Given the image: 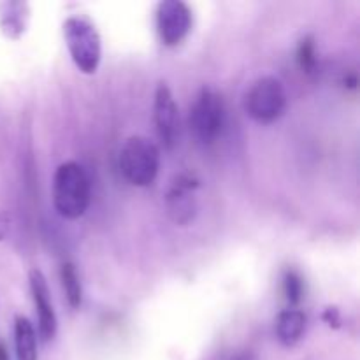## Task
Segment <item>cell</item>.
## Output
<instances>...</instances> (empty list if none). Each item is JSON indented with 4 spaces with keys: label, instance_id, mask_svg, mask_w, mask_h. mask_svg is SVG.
<instances>
[{
    "label": "cell",
    "instance_id": "cell-9",
    "mask_svg": "<svg viewBox=\"0 0 360 360\" xmlns=\"http://www.w3.org/2000/svg\"><path fill=\"white\" fill-rule=\"evenodd\" d=\"M155 125H157L158 137L165 148H172L178 139V105L171 88L165 83H160L155 91Z\"/></svg>",
    "mask_w": 360,
    "mask_h": 360
},
{
    "label": "cell",
    "instance_id": "cell-5",
    "mask_svg": "<svg viewBox=\"0 0 360 360\" xmlns=\"http://www.w3.org/2000/svg\"><path fill=\"white\" fill-rule=\"evenodd\" d=\"M287 108V91L274 76H264L248 88L245 95V111L253 122L273 123Z\"/></svg>",
    "mask_w": 360,
    "mask_h": 360
},
{
    "label": "cell",
    "instance_id": "cell-12",
    "mask_svg": "<svg viewBox=\"0 0 360 360\" xmlns=\"http://www.w3.org/2000/svg\"><path fill=\"white\" fill-rule=\"evenodd\" d=\"M60 278H62V287L65 292L67 302H69L70 308L77 309L83 302V288H81V281L74 264L63 262L62 269H60Z\"/></svg>",
    "mask_w": 360,
    "mask_h": 360
},
{
    "label": "cell",
    "instance_id": "cell-10",
    "mask_svg": "<svg viewBox=\"0 0 360 360\" xmlns=\"http://www.w3.org/2000/svg\"><path fill=\"white\" fill-rule=\"evenodd\" d=\"M306 315L297 308L285 309L278 315L276 320V338L283 347H294L302 340L306 330Z\"/></svg>",
    "mask_w": 360,
    "mask_h": 360
},
{
    "label": "cell",
    "instance_id": "cell-11",
    "mask_svg": "<svg viewBox=\"0 0 360 360\" xmlns=\"http://www.w3.org/2000/svg\"><path fill=\"white\" fill-rule=\"evenodd\" d=\"M14 347L18 360H37V338L34 326L23 315L14 319Z\"/></svg>",
    "mask_w": 360,
    "mask_h": 360
},
{
    "label": "cell",
    "instance_id": "cell-16",
    "mask_svg": "<svg viewBox=\"0 0 360 360\" xmlns=\"http://www.w3.org/2000/svg\"><path fill=\"white\" fill-rule=\"evenodd\" d=\"M9 232V217L6 213H0V241L7 236Z\"/></svg>",
    "mask_w": 360,
    "mask_h": 360
},
{
    "label": "cell",
    "instance_id": "cell-13",
    "mask_svg": "<svg viewBox=\"0 0 360 360\" xmlns=\"http://www.w3.org/2000/svg\"><path fill=\"white\" fill-rule=\"evenodd\" d=\"M283 294L285 299H287L288 304L292 308L301 302L302 295H304V283H302V278L297 271L288 269L283 276Z\"/></svg>",
    "mask_w": 360,
    "mask_h": 360
},
{
    "label": "cell",
    "instance_id": "cell-3",
    "mask_svg": "<svg viewBox=\"0 0 360 360\" xmlns=\"http://www.w3.org/2000/svg\"><path fill=\"white\" fill-rule=\"evenodd\" d=\"M63 37L74 65L83 74H95L102 58V41L97 28L81 16L67 18Z\"/></svg>",
    "mask_w": 360,
    "mask_h": 360
},
{
    "label": "cell",
    "instance_id": "cell-15",
    "mask_svg": "<svg viewBox=\"0 0 360 360\" xmlns=\"http://www.w3.org/2000/svg\"><path fill=\"white\" fill-rule=\"evenodd\" d=\"M323 320H326L330 327H338L340 326V311H338L336 308H329L323 313Z\"/></svg>",
    "mask_w": 360,
    "mask_h": 360
},
{
    "label": "cell",
    "instance_id": "cell-17",
    "mask_svg": "<svg viewBox=\"0 0 360 360\" xmlns=\"http://www.w3.org/2000/svg\"><path fill=\"white\" fill-rule=\"evenodd\" d=\"M0 360H11L9 359V352H7L6 345L0 343Z\"/></svg>",
    "mask_w": 360,
    "mask_h": 360
},
{
    "label": "cell",
    "instance_id": "cell-6",
    "mask_svg": "<svg viewBox=\"0 0 360 360\" xmlns=\"http://www.w3.org/2000/svg\"><path fill=\"white\" fill-rule=\"evenodd\" d=\"M192 30V11L181 0H164L157 7V32L162 44L174 48Z\"/></svg>",
    "mask_w": 360,
    "mask_h": 360
},
{
    "label": "cell",
    "instance_id": "cell-8",
    "mask_svg": "<svg viewBox=\"0 0 360 360\" xmlns=\"http://www.w3.org/2000/svg\"><path fill=\"white\" fill-rule=\"evenodd\" d=\"M28 281H30L32 299H34L35 313H37L39 334H41L42 341L48 343L56 336V329H58L55 308H53L51 299H49L48 281H46V276L41 269H32L28 273Z\"/></svg>",
    "mask_w": 360,
    "mask_h": 360
},
{
    "label": "cell",
    "instance_id": "cell-1",
    "mask_svg": "<svg viewBox=\"0 0 360 360\" xmlns=\"http://www.w3.org/2000/svg\"><path fill=\"white\" fill-rule=\"evenodd\" d=\"M91 199L90 178L77 162H63L53 176V204L65 220H77L86 213Z\"/></svg>",
    "mask_w": 360,
    "mask_h": 360
},
{
    "label": "cell",
    "instance_id": "cell-14",
    "mask_svg": "<svg viewBox=\"0 0 360 360\" xmlns=\"http://www.w3.org/2000/svg\"><path fill=\"white\" fill-rule=\"evenodd\" d=\"M297 62L306 72H311L316 65V49L313 37H304L297 48Z\"/></svg>",
    "mask_w": 360,
    "mask_h": 360
},
{
    "label": "cell",
    "instance_id": "cell-2",
    "mask_svg": "<svg viewBox=\"0 0 360 360\" xmlns=\"http://www.w3.org/2000/svg\"><path fill=\"white\" fill-rule=\"evenodd\" d=\"M160 169V150L144 136H132L120 150V171L134 186H150Z\"/></svg>",
    "mask_w": 360,
    "mask_h": 360
},
{
    "label": "cell",
    "instance_id": "cell-4",
    "mask_svg": "<svg viewBox=\"0 0 360 360\" xmlns=\"http://www.w3.org/2000/svg\"><path fill=\"white\" fill-rule=\"evenodd\" d=\"M225 125V104L214 88L204 86L190 109V130L200 144L207 146L220 137Z\"/></svg>",
    "mask_w": 360,
    "mask_h": 360
},
{
    "label": "cell",
    "instance_id": "cell-7",
    "mask_svg": "<svg viewBox=\"0 0 360 360\" xmlns=\"http://www.w3.org/2000/svg\"><path fill=\"white\" fill-rule=\"evenodd\" d=\"M197 188H199V181L190 174H179L172 181L167 197H165V204H167L169 218L176 225L185 227V225H188L195 218Z\"/></svg>",
    "mask_w": 360,
    "mask_h": 360
}]
</instances>
